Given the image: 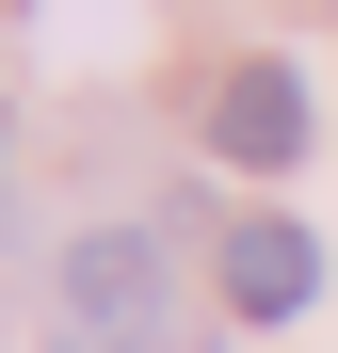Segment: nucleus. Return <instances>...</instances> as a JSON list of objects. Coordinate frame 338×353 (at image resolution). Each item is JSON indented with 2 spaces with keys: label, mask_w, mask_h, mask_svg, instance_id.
Here are the masks:
<instances>
[{
  "label": "nucleus",
  "mask_w": 338,
  "mask_h": 353,
  "mask_svg": "<svg viewBox=\"0 0 338 353\" xmlns=\"http://www.w3.org/2000/svg\"><path fill=\"white\" fill-rule=\"evenodd\" d=\"M209 145L242 161V176L306 161V81H290V65H225V81H209Z\"/></svg>",
  "instance_id": "obj_1"
},
{
  "label": "nucleus",
  "mask_w": 338,
  "mask_h": 353,
  "mask_svg": "<svg viewBox=\"0 0 338 353\" xmlns=\"http://www.w3.org/2000/svg\"><path fill=\"white\" fill-rule=\"evenodd\" d=\"M225 305H242V321L322 305V241H306V225H242V241H225Z\"/></svg>",
  "instance_id": "obj_2"
},
{
  "label": "nucleus",
  "mask_w": 338,
  "mask_h": 353,
  "mask_svg": "<svg viewBox=\"0 0 338 353\" xmlns=\"http://www.w3.org/2000/svg\"><path fill=\"white\" fill-rule=\"evenodd\" d=\"M65 305H81V321H113V337H145V321H161V257L97 225V241L65 257Z\"/></svg>",
  "instance_id": "obj_3"
}]
</instances>
